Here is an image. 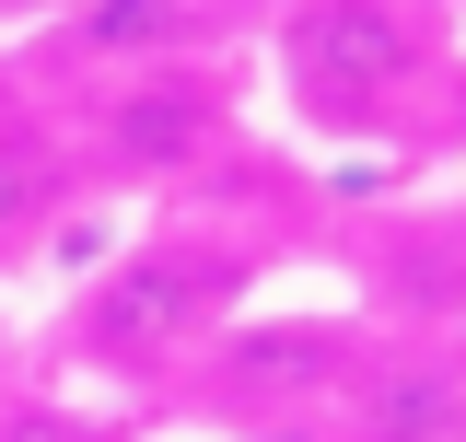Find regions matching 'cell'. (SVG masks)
I'll list each match as a JSON object with an SVG mask.
<instances>
[{"mask_svg":"<svg viewBox=\"0 0 466 442\" xmlns=\"http://www.w3.org/2000/svg\"><path fill=\"white\" fill-rule=\"evenodd\" d=\"M175 24H187L175 0H82V47L94 58H152Z\"/></svg>","mask_w":466,"mask_h":442,"instance_id":"cell-5","label":"cell"},{"mask_svg":"<svg viewBox=\"0 0 466 442\" xmlns=\"http://www.w3.org/2000/svg\"><path fill=\"white\" fill-rule=\"evenodd\" d=\"M58 210V152L47 140H0V256H24Z\"/></svg>","mask_w":466,"mask_h":442,"instance_id":"cell-4","label":"cell"},{"mask_svg":"<svg viewBox=\"0 0 466 442\" xmlns=\"http://www.w3.org/2000/svg\"><path fill=\"white\" fill-rule=\"evenodd\" d=\"M116 140H140V152H164V140H187V105H128V116H116Z\"/></svg>","mask_w":466,"mask_h":442,"instance_id":"cell-6","label":"cell"},{"mask_svg":"<svg viewBox=\"0 0 466 442\" xmlns=\"http://www.w3.org/2000/svg\"><path fill=\"white\" fill-rule=\"evenodd\" d=\"M0 442H94V431H82V419H47V407H24V419H12Z\"/></svg>","mask_w":466,"mask_h":442,"instance_id":"cell-7","label":"cell"},{"mask_svg":"<svg viewBox=\"0 0 466 442\" xmlns=\"http://www.w3.org/2000/svg\"><path fill=\"white\" fill-rule=\"evenodd\" d=\"M233 291H245V256H233V245H140L128 268H106L82 291L70 337H82L106 373H164Z\"/></svg>","mask_w":466,"mask_h":442,"instance_id":"cell-1","label":"cell"},{"mask_svg":"<svg viewBox=\"0 0 466 442\" xmlns=\"http://www.w3.org/2000/svg\"><path fill=\"white\" fill-rule=\"evenodd\" d=\"M408 58H420V35H408L397 0H303L280 24L291 105H315V116H373L408 82Z\"/></svg>","mask_w":466,"mask_h":442,"instance_id":"cell-2","label":"cell"},{"mask_svg":"<svg viewBox=\"0 0 466 442\" xmlns=\"http://www.w3.org/2000/svg\"><path fill=\"white\" fill-rule=\"evenodd\" d=\"M455 385L443 373H385V385L361 396V442H455Z\"/></svg>","mask_w":466,"mask_h":442,"instance_id":"cell-3","label":"cell"}]
</instances>
